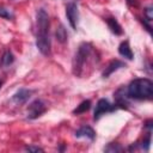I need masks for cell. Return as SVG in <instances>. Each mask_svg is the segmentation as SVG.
I'll use <instances>...</instances> for the list:
<instances>
[{
    "instance_id": "cell-1",
    "label": "cell",
    "mask_w": 153,
    "mask_h": 153,
    "mask_svg": "<svg viewBox=\"0 0 153 153\" xmlns=\"http://www.w3.org/2000/svg\"><path fill=\"white\" fill-rule=\"evenodd\" d=\"M98 56H97V51L94 50V48L92 47L91 43H81L73 57V62H72V71L73 74L78 78H82L85 75H87V68L92 69L93 65L98 62Z\"/></svg>"
},
{
    "instance_id": "cell-2",
    "label": "cell",
    "mask_w": 153,
    "mask_h": 153,
    "mask_svg": "<svg viewBox=\"0 0 153 153\" xmlns=\"http://www.w3.org/2000/svg\"><path fill=\"white\" fill-rule=\"evenodd\" d=\"M127 94L136 100H151L153 98V82L148 78H137L127 86Z\"/></svg>"
},
{
    "instance_id": "cell-3",
    "label": "cell",
    "mask_w": 153,
    "mask_h": 153,
    "mask_svg": "<svg viewBox=\"0 0 153 153\" xmlns=\"http://www.w3.org/2000/svg\"><path fill=\"white\" fill-rule=\"evenodd\" d=\"M36 25H37V36L38 38H45L49 37V16L45 12L44 8H38L37 11V18H36Z\"/></svg>"
},
{
    "instance_id": "cell-4",
    "label": "cell",
    "mask_w": 153,
    "mask_h": 153,
    "mask_svg": "<svg viewBox=\"0 0 153 153\" xmlns=\"http://www.w3.org/2000/svg\"><path fill=\"white\" fill-rule=\"evenodd\" d=\"M47 111V104L42 99H35L26 110V117L29 120H36Z\"/></svg>"
},
{
    "instance_id": "cell-5",
    "label": "cell",
    "mask_w": 153,
    "mask_h": 153,
    "mask_svg": "<svg viewBox=\"0 0 153 153\" xmlns=\"http://www.w3.org/2000/svg\"><path fill=\"white\" fill-rule=\"evenodd\" d=\"M117 109V106L115 104H110L108 99L105 98H100L98 102H97V105H96V109H94V112H93V118L97 121L99 120L104 114L106 112H112Z\"/></svg>"
},
{
    "instance_id": "cell-6",
    "label": "cell",
    "mask_w": 153,
    "mask_h": 153,
    "mask_svg": "<svg viewBox=\"0 0 153 153\" xmlns=\"http://www.w3.org/2000/svg\"><path fill=\"white\" fill-rule=\"evenodd\" d=\"M66 16H67V19H68L72 29L76 30L78 19H79V10H78V5L75 2L72 1L66 5Z\"/></svg>"
},
{
    "instance_id": "cell-7",
    "label": "cell",
    "mask_w": 153,
    "mask_h": 153,
    "mask_svg": "<svg viewBox=\"0 0 153 153\" xmlns=\"http://www.w3.org/2000/svg\"><path fill=\"white\" fill-rule=\"evenodd\" d=\"M114 99H115V105L117 108L128 109V106H129V97H128L127 90L124 87H120L114 93Z\"/></svg>"
},
{
    "instance_id": "cell-8",
    "label": "cell",
    "mask_w": 153,
    "mask_h": 153,
    "mask_svg": "<svg viewBox=\"0 0 153 153\" xmlns=\"http://www.w3.org/2000/svg\"><path fill=\"white\" fill-rule=\"evenodd\" d=\"M32 94V91L31 90H27V88H19L13 96H12V102L17 105H23L25 104L30 97Z\"/></svg>"
},
{
    "instance_id": "cell-9",
    "label": "cell",
    "mask_w": 153,
    "mask_h": 153,
    "mask_svg": "<svg viewBox=\"0 0 153 153\" xmlns=\"http://www.w3.org/2000/svg\"><path fill=\"white\" fill-rule=\"evenodd\" d=\"M126 66H127V65H126L123 61H121V60H112V61H110L109 65L105 67V69L103 71L102 75H103V78H109L115 71H117V69H120V68H123V67H126Z\"/></svg>"
},
{
    "instance_id": "cell-10",
    "label": "cell",
    "mask_w": 153,
    "mask_h": 153,
    "mask_svg": "<svg viewBox=\"0 0 153 153\" xmlns=\"http://www.w3.org/2000/svg\"><path fill=\"white\" fill-rule=\"evenodd\" d=\"M74 135L76 137H86V139H88L91 141H93L96 139V131L90 126H82V127H80L78 130H75Z\"/></svg>"
},
{
    "instance_id": "cell-11",
    "label": "cell",
    "mask_w": 153,
    "mask_h": 153,
    "mask_svg": "<svg viewBox=\"0 0 153 153\" xmlns=\"http://www.w3.org/2000/svg\"><path fill=\"white\" fill-rule=\"evenodd\" d=\"M105 22H106V24H108V26H109V29L111 30L112 33H115V35H117V36H121V35L123 33L122 26H121L120 23L116 20V18L109 17V18L105 19Z\"/></svg>"
},
{
    "instance_id": "cell-12",
    "label": "cell",
    "mask_w": 153,
    "mask_h": 153,
    "mask_svg": "<svg viewBox=\"0 0 153 153\" xmlns=\"http://www.w3.org/2000/svg\"><path fill=\"white\" fill-rule=\"evenodd\" d=\"M118 53H120L121 56H123V57H126V59H128V60H133V57H134L133 51H131V48H130L128 41H123V42L120 44V47H118Z\"/></svg>"
},
{
    "instance_id": "cell-13",
    "label": "cell",
    "mask_w": 153,
    "mask_h": 153,
    "mask_svg": "<svg viewBox=\"0 0 153 153\" xmlns=\"http://www.w3.org/2000/svg\"><path fill=\"white\" fill-rule=\"evenodd\" d=\"M153 19V8L152 6H147L143 10V25L146 26L147 31L151 32V22Z\"/></svg>"
},
{
    "instance_id": "cell-14",
    "label": "cell",
    "mask_w": 153,
    "mask_h": 153,
    "mask_svg": "<svg viewBox=\"0 0 153 153\" xmlns=\"http://www.w3.org/2000/svg\"><path fill=\"white\" fill-rule=\"evenodd\" d=\"M55 37H56V39H57L60 43H62V44L67 42V39H68V33H67V30L65 29V26H63L62 24H60L59 27L56 29V31H55Z\"/></svg>"
},
{
    "instance_id": "cell-15",
    "label": "cell",
    "mask_w": 153,
    "mask_h": 153,
    "mask_svg": "<svg viewBox=\"0 0 153 153\" xmlns=\"http://www.w3.org/2000/svg\"><path fill=\"white\" fill-rule=\"evenodd\" d=\"M13 61H14V55H13V53H12L10 49L5 50L4 54H2V56H1V65H2L4 67H7V66L12 65Z\"/></svg>"
},
{
    "instance_id": "cell-16",
    "label": "cell",
    "mask_w": 153,
    "mask_h": 153,
    "mask_svg": "<svg viewBox=\"0 0 153 153\" xmlns=\"http://www.w3.org/2000/svg\"><path fill=\"white\" fill-rule=\"evenodd\" d=\"M91 108V100L90 99H86V100H82L74 110H73V114L74 115H80V114H84L86 111H88Z\"/></svg>"
},
{
    "instance_id": "cell-17",
    "label": "cell",
    "mask_w": 153,
    "mask_h": 153,
    "mask_svg": "<svg viewBox=\"0 0 153 153\" xmlns=\"http://www.w3.org/2000/svg\"><path fill=\"white\" fill-rule=\"evenodd\" d=\"M105 152H110V153H117V152H123V147L117 143V142H110L105 148Z\"/></svg>"
},
{
    "instance_id": "cell-18",
    "label": "cell",
    "mask_w": 153,
    "mask_h": 153,
    "mask_svg": "<svg viewBox=\"0 0 153 153\" xmlns=\"http://www.w3.org/2000/svg\"><path fill=\"white\" fill-rule=\"evenodd\" d=\"M0 17L1 18H5L7 20L14 19V14L12 13V11L8 10V8H6V7H2V6H0Z\"/></svg>"
},
{
    "instance_id": "cell-19",
    "label": "cell",
    "mask_w": 153,
    "mask_h": 153,
    "mask_svg": "<svg viewBox=\"0 0 153 153\" xmlns=\"http://www.w3.org/2000/svg\"><path fill=\"white\" fill-rule=\"evenodd\" d=\"M25 149L29 151V152H38V151L43 152V148H41V147H35V146H27V147H25Z\"/></svg>"
},
{
    "instance_id": "cell-20",
    "label": "cell",
    "mask_w": 153,
    "mask_h": 153,
    "mask_svg": "<svg viewBox=\"0 0 153 153\" xmlns=\"http://www.w3.org/2000/svg\"><path fill=\"white\" fill-rule=\"evenodd\" d=\"M129 6H137V0H127Z\"/></svg>"
},
{
    "instance_id": "cell-21",
    "label": "cell",
    "mask_w": 153,
    "mask_h": 153,
    "mask_svg": "<svg viewBox=\"0 0 153 153\" xmlns=\"http://www.w3.org/2000/svg\"><path fill=\"white\" fill-rule=\"evenodd\" d=\"M2 84H4V80H0V88H1V86H2Z\"/></svg>"
}]
</instances>
